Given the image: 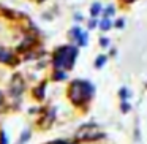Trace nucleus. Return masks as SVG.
Returning <instances> with one entry per match:
<instances>
[{"label":"nucleus","mask_w":147,"mask_h":144,"mask_svg":"<svg viewBox=\"0 0 147 144\" xmlns=\"http://www.w3.org/2000/svg\"><path fill=\"white\" fill-rule=\"evenodd\" d=\"M101 46H108V40L106 38H101Z\"/></svg>","instance_id":"obj_11"},{"label":"nucleus","mask_w":147,"mask_h":144,"mask_svg":"<svg viewBox=\"0 0 147 144\" xmlns=\"http://www.w3.org/2000/svg\"><path fill=\"white\" fill-rule=\"evenodd\" d=\"M11 59H13L11 51H8L5 48H0V62L2 64H11Z\"/></svg>","instance_id":"obj_5"},{"label":"nucleus","mask_w":147,"mask_h":144,"mask_svg":"<svg viewBox=\"0 0 147 144\" xmlns=\"http://www.w3.org/2000/svg\"><path fill=\"white\" fill-rule=\"evenodd\" d=\"M49 144H70V143H65V141H54V143H49Z\"/></svg>","instance_id":"obj_10"},{"label":"nucleus","mask_w":147,"mask_h":144,"mask_svg":"<svg viewBox=\"0 0 147 144\" xmlns=\"http://www.w3.org/2000/svg\"><path fill=\"white\" fill-rule=\"evenodd\" d=\"M109 27H111V21L106 18V19L101 21V30H109Z\"/></svg>","instance_id":"obj_6"},{"label":"nucleus","mask_w":147,"mask_h":144,"mask_svg":"<svg viewBox=\"0 0 147 144\" xmlns=\"http://www.w3.org/2000/svg\"><path fill=\"white\" fill-rule=\"evenodd\" d=\"M101 136H103V133L100 131V128L93 124L84 125V127H81L79 131H78V138L82 139V141H93V139L101 138Z\"/></svg>","instance_id":"obj_3"},{"label":"nucleus","mask_w":147,"mask_h":144,"mask_svg":"<svg viewBox=\"0 0 147 144\" xmlns=\"http://www.w3.org/2000/svg\"><path fill=\"white\" fill-rule=\"evenodd\" d=\"M78 55V49L74 46H62L55 51L54 55V67L57 71H63V70H70L74 65Z\"/></svg>","instance_id":"obj_2"},{"label":"nucleus","mask_w":147,"mask_h":144,"mask_svg":"<svg viewBox=\"0 0 147 144\" xmlns=\"http://www.w3.org/2000/svg\"><path fill=\"white\" fill-rule=\"evenodd\" d=\"M125 2H128V3H130V2H133V0H125Z\"/></svg>","instance_id":"obj_14"},{"label":"nucleus","mask_w":147,"mask_h":144,"mask_svg":"<svg viewBox=\"0 0 147 144\" xmlns=\"http://www.w3.org/2000/svg\"><path fill=\"white\" fill-rule=\"evenodd\" d=\"M70 100L73 105L76 106H82L92 98V93H93V87L90 82L87 81H81V79H76L74 82H71L70 86Z\"/></svg>","instance_id":"obj_1"},{"label":"nucleus","mask_w":147,"mask_h":144,"mask_svg":"<svg viewBox=\"0 0 147 144\" xmlns=\"http://www.w3.org/2000/svg\"><path fill=\"white\" fill-rule=\"evenodd\" d=\"M0 144H7V139H5V133H3V131L0 133Z\"/></svg>","instance_id":"obj_9"},{"label":"nucleus","mask_w":147,"mask_h":144,"mask_svg":"<svg viewBox=\"0 0 147 144\" xmlns=\"http://www.w3.org/2000/svg\"><path fill=\"white\" fill-rule=\"evenodd\" d=\"M115 26H117V27H122V26H123V21H117V24H115Z\"/></svg>","instance_id":"obj_12"},{"label":"nucleus","mask_w":147,"mask_h":144,"mask_svg":"<svg viewBox=\"0 0 147 144\" xmlns=\"http://www.w3.org/2000/svg\"><path fill=\"white\" fill-rule=\"evenodd\" d=\"M2 103H3V95L0 93V105H2Z\"/></svg>","instance_id":"obj_13"},{"label":"nucleus","mask_w":147,"mask_h":144,"mask_svg":"<svg viewBox=\"0 0 147 144\" xmlns=\"http://www.w3.org/2000/svg\"><path fill=\"white\" fill-rule=\"evenodd\" d=\"M90 11H92V16H95V14H98L100 11H101V7H100L98 3H93V7H92V10H90Z\"/></svg>","instance_id":"obj_7"},{"label":"nucleus","mask_w":147,"mask_h":144,"mask_svg":"<svg viewBox=\"0 0 147 144\" xmlns=\"http://www.w3.org/2000/svg\"><path fill=\"white\" fill-rule=\"evenodd\" d=\"M24 87H26V84H24V79L21 78V74H14L13 79H11V82H10V92H11V95L19 97L21 93L24 92Z\"/></svg>","instance_id":"obj_4"},{"label":"nucleus","mask_w":147,"mask_h":144,"mask_svg":"<svg viewBox=\"0 0 147 144\" xmlns=\"http://www.w3.org/2000/svg\"><path fill=\"white\" fill-rule=\"evenodd\" d=\"M105 60H106V59H105V57H103V55H101V57H100L98 60H95V67H101V65L105 64Z\"/></svg>","instance_id":"obj_8"}]
</instances>
